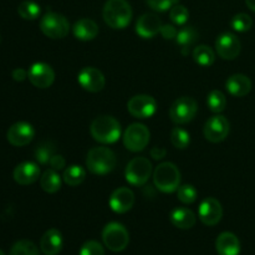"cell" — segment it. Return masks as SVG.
I'll return each mask as SVG.
<instances>
[{"label":"cell","instance_id":"cell-30","mask_svg":"<svg viewBox=\"0 0 255 255\" xmlns=\"http://www.w3.org/2000/svg\"><path fill=\"white\" fill-rule=\"evenodd\" d=\"M17 12L25 20H35L41 14V7L32 0H25L17 6Z\"/></svg>","mask_w":255,"mask_h":255},{"label":"cell","instance_id":"cell-42","mask_svg":"<svg viewBox=\"0 0 255 255\" xmlns=\"http://www.w3.org/2000/svg\"><path fill=\"white\" fill-rule=\"evenodd\" d=\"M166 148H163V147H153V148L151 149V152H149V154H151V157L153 159H156V161H158V159H162L166 157Z\"/></svg>","mask_w":255,"mask_h":255},{"label":"cell","instance_id":"cell-20","mask_svg":"<svg viewBox=\"0 0 255 255\" xmlns=\"http://www.w3.org/2000/svg\"><path fill=\"white\" fill-rule=\"evenodd\" d=\"M64 246V238L61 232L52 228L44 233L40 241V249L45 255H57Z\"/></svg>","mask_w":255,"mask_h":255},{"label":"cell","instance_id":"cell-32","mask_svg":"<svg viewBox=\"0 0 255 255\" xmlns=\"http://www.w3.org/2000/svg\"><path fill=\"white\" fill-rule=\"evenodd\" d=\"M171 142L176 148L186 149L191 143V134L181 127H176L171 132Z\"/></svg>","mask_w":255,"mask_h":255},{"label":"cell","instance_id":"cell-33","mask_svg":"<svg viewBox=\"0 0 255 255\" xmlns=\"http://www.w3.org/2000/svg\"><path fill=\"white\" fill-rule=\"evenodd\" d=\"M10 255H40L39 249L31 241H19L11 247Z\"/></svg>","mask_w":255,"mask_h":255},{"label":"cell","instance_id":"cell-2","mask_svg":"<svg viewBox=\"0 0 255 255\" xmlns=\"http://www.w3.org/2000/svg\"><path fill=\"white\" fill-rule=\"evenodd\" d=\"M132 7L127 0H107L102 10L105 22L112 29H125L132 20Z\"/></svg>","mask_w":255,"mask_h":255},{"label":"cell","instance_id":"cell-15","mask_svg":"<svg viewBox=\"0 0 255 255\" xmlns=\"http://www.w3.org/2000/svg\"><path fill=\"white\" fill-rule=\"evenodd\" d=\"M77 82L80 86L89 92H99L106 85L104 74L96 67H84L77 75Z\"/></svg>","mask_w":255,"mask_h":255},{"label":"cell","instance_id":"cell-19","mask_svg":"<svg viewBox=\"0 0 255 255\" xmlns=\"http://www.w3.org/2000/svg\"><path fill=\"white\" fill-rule=\"evenodd\" d=\"M40 177V167L34 162H22L17 164L12 172V178L20 186H29L35 183Z\"/></svg>","mask_w":255,"mask_h":255},{"label":"cell","instance_id":"cell-11","mask_svg":"<svg viewBox=\"0 0 255 255\" xmlns=\"http://www.w3.org/2000/svg\"><path fill=\"white\" fill-rule=\"evenodd\" d=\"M127 110L136 119H149L157 111V102L149 95H136L127 102Z\"/></svg>","mask_w":255,"mask_h":255},{"label":"cell","instance_id":"cell-27","mask_svg":"<svg viewBox=\"0 0 255 255\" xmlns=\"http://www.w3.org/2000/svg\"><path fill=\"white\" fill-rule=\"evenodd\" d=\"M193 60L203 67H209L216 61V52L207 45H199L193 50Z\"/></svg>","mask_w":255,"mask_h":255},{"label":"cell","instance_id":"cell-22","mask_svg":"<svg viewBox=\"0 0 255 255\" xmlns=\"http://www.w3.org/2000/svg\"><path fill=\"white\" fill-rule=\"evenodd\" d=\"M226 89L232 96L244 97L251 92L252 81L243 74H234L226 81Z\"/></svg>","mask_w":255,"mask_h":255},{"label":"cell","instance_id":"cell-5","mask_svg":"<svg viewBox=\"0 0 255 255\" xmlns=\"http://www.w3.org/2000/svg\"><path fill=\"white\" fill-rule=\"evenodd\" d=\"M102 241H104L105 247L109 251L120 253L125 251L129 243V234L128 231L117 222H111L106 224L102 231Z\"/></svg>","mask_w":255,"mask_h":255},{"label":"cell","instance_id":"cell-37","mask_svg":"<svg viewBox=\"0 0 255 255\" xmlns=\"http://www.w3.org/2000/svg\"><path fill=\"white\" fill-rule=\"evenodd\" d=\"M178 1L179 0H146L147 5H148L152 10L158 12L171 10L174 5L178 4Z\"/></svg>","mask_w":255,"mask_h":255},{"label":"cell","instance_id":"cell-21","mask_svg":"<svg viewBox=\"0 0 255 255\" xmlns=\"http://www.w3.org/2000/svg\"><path fill=\"white\" fill-rule=\"evenodd\" d=\"M216 249L219 255H239L241 242L236 234L231 232H223L217 238Z\"/></svg>","mask_w":255,"mask_h":255},{"label":"cell","instance_id":"cell-18","mask_svg":"<svg viewBox=\"0 0 255 255\" xmlns=\"http://www.w3.org/2000/svg\"><path fill=\"white\" fill-rule=\"evenodd\" d=\"M162 21L156 14L146 12L136 22V32L142 39H152L161 32Z\"/></svg>","mask_w":255,"mask_h":255},{"label":"cell","instance_id":"cell-28","mask_svg":"<svg viewBox=\"0 0 255 255\" xmlns=\"http://www.w3.org/2000/svg\"><path fill=\"white\" fill-rule=\"evenodd\" d=\"M197 37H198V31L193 26H183L181 30H178L174 40L177 45L181 46V49H188L194 44Z\"/></svg>","mask_w":255,"mask_h":255},{"label":"cell","instance_id":"cell-7","mask_svg":"<svg viewBox=\"0 0 255 255\" xmlns=\"http://www.w3.org/2000/svg\"><path fill=\"white\" fill-rule=\"evenodd\" d=\"M152 174V163L146 157H134L128 162L125 171V178L131 186L141 187L148 182Z\"/></svg>","mask_w":255,"mask_h":255},{"label":"cell","instance_id":"cell-26","mask_svg":"<svg viewBox=\"0 0 255 255\" xmlns=\"http://www.w3.org/2000/svg\"><path fill=\"white\" fill-rule=\"evenodd\" d=\"M62 179L70 187L80 186L86 179V169L79 164H71L64 171Z\"/></svg>","mask_w":255,"mask_h":255},{"label":"cell","instance_id":"cell-35","mask_svg":"<svg viewBox=\"0 0 255 255\" xmlns=\"http://www.w3.org/2000/svg\"><path fill=\"white\" fill-rule=\"evenodd\" d=\"M177 197L183 204H192L196 202L198 192L192 184H183L177 189Z\"/></svg>","mask_w":255,"mask_h":255},{"label":"cell","instance_id":"cell-38","mask_svg":"<svg viewBox=\"0 0 255 255\" xmlns=\"http://www.w3.org/2000/svg\"><path fill=\"white\" fill-rule=\"evenodd\" d=\"M80 255H105V249L99 242L89 241L81 247Z\"/></svg>","mask_w":255,"mask_h":255},{"label":"cell","instance_id":"cell-40","mask_svg":"<svg viewBox=\"0 0 255 255\" xmlns=\"http://www.w3.org/2000/svg\"><path fill=\"white\" fill-rule=\"evenodd\" d=\"M49 164L51 166L52 169H55V171H61V169H64V167L66 166V161H65V158L61 154H54L52 158L50 159Z\"/></svg>","mask_w":255,"mask_h":255},{"label":"cell","instance_id":"cell-34","mask_svg":"<svg viewBox=\"0 0 255 255\" xmlns=\"http://www.w3.org/2000/svg\"><path fill=\"white\" fill-rule=\"evenodd\" d=\"M231 25L234 31L246 32L252 29V26H253V20H252V17L248 14L239 12V14L234 15V17L231 21Z\"/></svg>","mask_w":255,"mask_h":255},{"label":"cell","instance_id":"cell-44","mask_svg":"<svg viewBox=\"0 0 255 255\" xmlns=\"http://www.w3.org/2000/svg\"><path fill=\"white\" fill-rule=\"evenodd\" d=\"M0 255H5V254H4V252H2L1 249H0Z\"/></svg>","mask_w":255,"mask_h":255},{"label":"cell","instance_id":"cell-10","mask_svg":"<svg viewBox=\"0 0 255 255\" xmlns=\"http://www.w3.org/2000/svg\"><path fill=\"white\" fill-rule=\"evenodd\" d=\"M229 129H231V125H229L228 120L222 115H216L207 120V122L204 124L203 133L209 142L218 143L228 137Z\"/></svg>","mask_w":255,"mask_h":255},{"label":"cell","instance_id":"cell-6","mask_svg":"<svg viewBox=\"0 0 255 255\" xmlns=\"http://www.w3.org/2000/svg\"><path fill=\"white\" fill-rule=\"evenodd\" d=\"M40 30L50 39H64L70 31V22L62 14L49 11L40 20Z\"/></svg>","mask_w":255,"mask_h":255},{"label":"cell","instance_id":"cell-17","mask_svg":"<svg viewBox=\"0 0 255 255\" xmlns=\"http://www.w3.org/2000/svg\"><path fill=\"white\" fill-rule=\"evenodd\" d=\"M110 208L117 214L127 213L134 204V193L127 187H121L112 192L109 199Z\"/></svg>","mask_w":255,"mask_h":255},{"label":"cell","instance_id":"cell-41","mask_svg":"<svg viewBox=\"0 0 255 255\" xmlns=\"http://www.w3.org/2000/svg\"><path fill=\"white\" fill-rule=\"evenodd\" d=\"M11 76H12V79L15 80V81L21 82V81H24V80L27 77V71H26V70L21 69V67H17V69L12 70Z\"/></svg>","mask_w":255,"mask_h":255},{"label":"cell","instance_id":"cell-3","mask_svg":"<svg viewBox=\"0 0 255 255\" xmlns=\"http://www.w3.org/2000/svg\"><path fill=\"white\" fill-rule=\"evenodd\" d=\"M116 164V154L109 147H94L87 153L86 167L92 174L105 176L114 171Z\"/></svg>","mask_w":255,"mask_h":255},{"label":"cell","instance_id":"cell-1","mask_svg":"<svg viewBox=\"0 0 255 255\" xmlns=\"http://www.w3.org/2000/svg\"><path fill=\"white\" fill-rule=\"evenodd\" d=\"M90 133L95 141L102 144H111L119 141L121 137V125L115 117L102 115L92 121Z\"/></svg>","mask_w":255,"mask_h":255},{"label":"cell","instance_id":"cell-43","mask_svg":"<svg viewBox=\"0 0 255 255\" xmlns=\"http://www.w3.org/2000/svg\"><path fill=\"white\" fill-rule=\"evenodd\" d=\"M246 4L248 5V7L251 10H253L255 12V0H246Z\"/></svg>","mask_w":255,"mask_h":255},{"label":"cell","instance_id":"cell-39","mask_svg":"<svg viewBox=\"0 0 255 255\" xmlns=\"http://www.w3.org/2000/svg\"><path fill=\"white\" fill-rule=\"evenodd\" d=\"M177 29L171 24H166V25H162L161 27V32L159 34L163 36V39L166 40H172V39H176L177 36Z\"/></svg>","mask_w":255,"mask_h":255},{"label":"cell","instance_id":"cell-9","mask_svg":"<svg viewBox=\"0 0 255 255\" xmlns=\"http://www.w3.org/2000/svg\"><path fill=\"white\" fill-rule=\"evenodd\" d=\"M149 129L142 124L129 125L124 132V144L128 151L141 152L149 143Z\"/></svg>","mask_w":255,"mask_h":255},{"label":"cell","instance_id":"cell-25","mask_svg":"<svg viewBox=\"0 0 255 255\" xmlns=\"http://www.w3.org/2000/svg\"><path fill=\"white\" fill-rule=\"evenodd\" d=\"M40 186L46 193H56L61 188V177L55 169H46L40 177Z\"/></svg>","mask_w":255,"mask_h":255},{"label":"cell","instance_id":"cell-13","mask_svg":"<svg viewBox=\"0 0 255 255\" xmlns=\"http://www.w3.org/2000/svg\"><path fill=\"white\" fill-rule=\"evenodd\" d=\"M198 217L204 226H217L223 217V208H222L221 202L212 197L203 199L199 204Z\"/></svg>","mask_w":255,"mask_h":255},{"label":"cell","instance_id":"cell-24","mask_svg":"<svg viewBox=\"0 0 255 255\" xmlns=\"http://www.w3.org/2000/svg\"><path fill=\"white\" fill-rule=\"evenodd\" d=\"M169 221L176 228L191 229L193 228L197 222V217L191 209L188 208H176L169 214Z\"/></svg>","mask_w":255,"mask_h":255},{"label":"cell","instance_id":"cell-23","mask_svg":"<svg viewBox=\"0 0 255 255\" xmlns=\"http://www.w3.org/2000/svg\"><path fill=\"white\" fill-rule=\"evenodd\" d=\"M74 36L81 41H90L99 35V25L91 19H80L72 27Z\"/></svg>","mask_w":255,"mask_h":255},{"label":"cell","instance_id":"cell-36","mask_svg":"<svg viewBox=\"0 0 255 255\" xmlns=\"http://www.w3.org/2000/svg\"><path fill=\"white\" fill-rule=\"evenodd\" d=\"M169 17H171L173 24L183 26V25L188 21L189 11L186 6H183V5L176 4L171 10H169Z\"/></svg>","mask_w":255,"mask_h":255},{"label":"cell","instance_id":"cell-31","mask_svg":"<svg viewBox=\"0 0 255 255\" xmlns=\"http://www.w3.org/2000/svg\"><path fill=\"white\" fill-rule=\"evenodd\" d=\"M55 154V146L52 142L45 141L37 144L35 148V158L40 164H49L50 159Z\"/></svg>","mask_w":255,"mask_h":255},{"label":"cell","instance_id":"cell-4","mask_svg":"<svg viewBox=\"0 0 255 255\" xmlns=\"http://www.w3.org/2000/svg\"><path fill=\"white\" fill-rule=\"evenodd\" d=\"M153 183L163 193H173L181 186V172L172 162L159 163L153 171Z\"/></svg>","mask_w":255,"mask_h":255},{"label":"cell","instance_id":"cell-16","mask_svg":"<svg viewBox=\"0 0 255 255\" xmlns=\"http://www.w3.org/2000/svg\"><path fill=\"white\" fill-rule=\"evenodd\" d=\"M35 136V129L29 122L20 121L10 126L7 129L6 138L10 144L15 147H22L29 144Z\"/></svg>","mask_w":255,"mask_h":255},{"label":"cell","instance_id":"cell-14","mask_svg":"<svg viewBox=\"0 0 255 255\" xmlns=\"http://www.w3.org/2000/svg\"><path fill=\"white\" fill-rule=\"evenodd\" d=\"M216 50L223 60H234L241 54V40L232 32H224L216 40Z\"/></svg>","mask_w":255,"mask_h":255},{"label":"cell","instance_id":"cell-29","mask_svg":"<svg viewBox=\"0 0 255 255\" xmlns=\"http://www.w3.org/2000/svg\"><path fill=\"white\" fill-rule=\"evenodd\" d=\"M207 105H208L209 110L214 114H221L226 110L227 106V97L219 90H213L207 96Z\"/></svg>","mask_w":255,"mask_h":255},{"label":"cell","instance_id":"cell-12","mask_svg":"<svg viewBox=\"0 0 255 255\" xmlns=\"http://www.w3.org/2000/svg\"><path fill=\"white\" fill-rule=\"evenodd\" d=\"M27 79L37 89H49L55 81V72L46 62H35L27 70Z\"/></svg>","mask_w":255,"mask_h":255},{"label":"cell","instance_id":"cell-8","mask_svg":"<svg viewBox=\"0 0 255 255\" xmlns=\"http://www.w3.org/2000/svg\"><path fill=\"white\" fill-rule=\"evenodd\" d=\"M198 112L197 101L192 97L183 96L177 99L169 109V117L176 125H186L196 117Z\"/></svg>","mask_w":255,"mask_h":255}]
</instances>
